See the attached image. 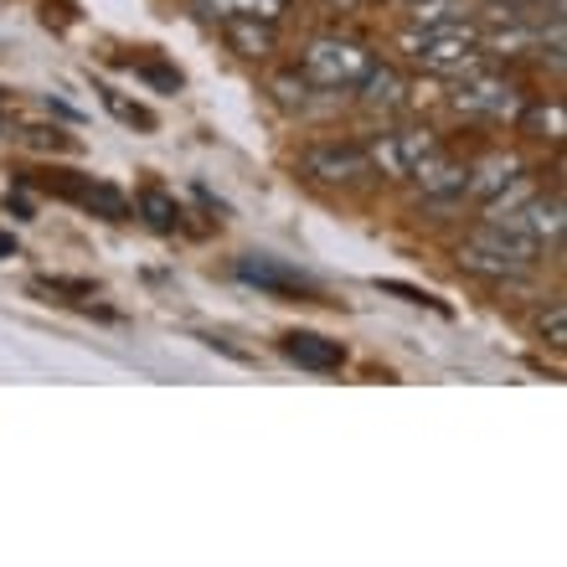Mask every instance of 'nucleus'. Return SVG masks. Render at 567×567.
<instances>
[{"mask_svg": "<svg viewBox=\"0 0 567 567\" xmlns=\"http://www.w3.org/2000/svg\"><path fill=\"white\" fill-rule=\"evenodd\" d=\"M408 58L419 62V68H429V73H475L480 62H485V47H480V37L470 27H429V31H408L403 37Z\"/></svg>", "mask_w": 567, "mask_h": 567, "instance_id": "1", "label": "nucleus"}, {"mask_svg": "<svg viewBox=\"0 0 567 567\" xmlns=\"http://www.w3.org/2000/svg\"><path fill=\"white\" fill-rule=\"evenodd\" d=\"M537 254L542 248L511 238V233H501L495 223H480L475 238L460 248V264L470 274H485V279H526V274L537 269Z\"/></svg>", "mask_w": 567, "mask_h": 567, "instance_id": "2", "label": "nucleus"}, {"mask_svg": "<svg viewBox=\"0 0 567 567\" xmlns=\"http://www.w3.org/2000/svg\"><path fill=\"white\" fill-rule=\"evenodd\" d=\"M372 52L361 42H346V37H315L305 47V83L310 89H357L361 78L372 73Z\"/></svg>", "mask_w": 567, "mask_h": 567, "instance_id": "3", "label": "nucleus"}, {"mask_svg": "<svg viewBox=\"0 0 567 567\" xmlns=\"http://www.w3.org/2000/svg\"><path fill=\"white\" fill-rule=\"evenodd\" d=\"M485 223H495L501 233H511V238H522L532 243V248H547V243H563V196H542L532 192L522 202V207H511V212H495V217H485Z\"/></svg>", "mask_w": 567, "mask_h": 567, "instance_id": "4", "label": "nucleus"}, {"mask_svg": "<svg viewBox=\"0 0 567 567\" xmlns=\"http://www.w3.org/2000/svg\"><path fill=\"white\" fill-rule=\"evenodd\" d=\"M299 171L320 186H357V181L377 176L372 161H367V145H351V140H326V145H310L299 155Z\"/></svg>", "mask_w": 567, "mask_h": 567, "instance_id": "5", "label": "nucleus"}, {"mask_svg": "<svg viewBox=\"0 0 567 567\" xmlns=\"http://www.w3.org/2000/svg\"><path fill=\"white\" fill-rule=\"evenodd\" d=\"M433 150H439V135H433V130H392V135L367 145V161H372V171H382V176L408 181L419 171V161H429Z\"/></svg>", "mask_w": 567, "mask_h": 567, "instance_id": "6", "label": "nucleus"}, {"mask_svg": "<svg viewBox=\"0 0 567 567\" xmlns=\"http://www.w3.org/2000/svg\"><path fill=\"white\" fill-rule=\"evenodd\" d=\"M454 109L475 114V120H511L522 109V89L511 78H491V73H464V83L454 89Z\"/></svg>", "mask_w": 567, "mask_h": 567, "instance_id": "7", "label": "nucleus"}, {"mask_svg": "<svg viewBox=\"0 0 567 567\" xmlns=\"http://www.w3.org/2000/svg\"><path fill=\"white\" fill-rule=\"evenodd\" d=\"M238 279L264 289V295H279V299H320V284H315L310 274H299V269L279 264V258H264V254L238 258Z\"/></svg>", "mask_w": 567, "mask_h": 567, "instance_id": "8", "label": "nucleus"}, {"mask_svg": "<svg viewBox=\"0 0 567 567\" xmlns=\"http://www.w3.org/2000/svg\"><path fill=\"white\" fill-rule=\"evenodd\" d=\"M408 181H413L429 202H454V196H464V186H470V165L454 161V155L439 145L429 161H419V171H413Z\"/></svg>", "mask_w": 567, "mask_h": 567, "instance_id": "9", "label": "nucleus"}, {"mask_svg": "<svg viewBox=\"0 0 567 567\" xmlns=\"http://www.w3.org/2000/svg\"><path fill=\"white\" fill-rule=\"evenodd\" d=\"M279 351L295 361V367H305V372H341V367H346V346L341 341H326V336H310V330L284 336Z\"/></svg>", "mask_w": 567, "mask_h": 567, "instance_id": "10", "label": "nucleus"}, {"mask_svg": "<svg viewBox=\"0 0 567 567\" xmlns=\"http://www.w3.org/2000/svg\"><path fill=\"white\" fill-rule=\"evenodd\" d=\"M295 0H192V11L202 21H274L279 27V16L289 11Z\"/></svg>", "mask_w": 567, "mask_h": 567, "instance_id": "11", "label": "nucleus"}, {"mask_svg": "<svg viewBox=\"0 0 567 567\" xmlns=\"http://www.w3.org/2000/svg\"><path fill=\"white\" fill-rule=\"evenodd\" d=\"M62 192L73 196V202H83V207H93L99 217H109V223H130V202H124V192H114V186H104V181H68Z\"/></svg>", "mask_w": 567, "mask_h": 567, "instance_id": "12", "label": "nucleus"}, {"mask_svg": "<svg viewBox=\"0 0 567 567\" xmlns=\"http://www.w3.org/2000/svg\"><path fill=\"white\" fill-rule=\"evenodd\" d=\"M357 89H361V104L367 109H403L408 104V83L392 73V68H377V62H372V73L361 78Z\"/></svg>", "mask_w": 567, "mask_h": 567, "instance_id": "13", "label": "nucleus"}, {"mask_svg": "<svg viewBox=\"0 0 567 567\" xmlns=\"http://www.w3.org/2000/svg\"><path fill=\"white\" fill-rule=\"evenodd\" d=\"M522 165H516V155H485V161L470 171V186H464V196H480V202H491L501 186H506L511 176H516Z\"/></svg>", "mask_w": 567, "mask_h": 567, "instance_id": "14", "label": "nucleus"}, {"mask_svg": "<svg viewBox=\"0 0 567 567\" xmlns=\"http://www.w3.org/2000/svg\"><path fill=\"white\" fill-rule=\"evenodd\" d=\"M227 42L238 47L243 58H269L279 31H274V21H227Z\"/></svg>", "mask_w": 567, "mask_h": 567, "instance_id": "15", "label": "nucleus"}, {"mask_svg": "<svg viewBox=\"0 0 567 567\" xmlns=\"http://www.w3.org/2000/svg\"><path fill=\"white\" fill-rule=\"evenodd\" d=\"M135 212L145 217L155 233H176L181 227V207H176V196L161 192V186H145V192L135 196Z\"/></svg>", "mask_w": 567, "mask_h": 567, "instance_id": "16", "label": "nucleus"}, {"mask_svg": "<svg viewBox=\"0 0 567 567\" xmlns=\"http://www.w3.org/2000/svg\"><path fill=\"white\" fill-rule=\"evenodd\" d=\"M413 27H470V0H413Z\"/></svg>", "mask_w": 567, "mask_h": 567, "instance_id": "17", "label": "nucleus"}, {"mask_svg": "<svg viewBox=\"0 0 567 567\" xmlns=\"http://www.w3.org/2000/svg\"><path fill=\"white\" fill-rule=\"evenodd\" d=\"M516 120H522V130H532V140H563L567 135L563 104H526V109H516Z\"/></svg>", "mask_w": 567, "mask_h": 567, "instance_id": "18", "label": "nucleus"}, {"mask_svg": "<svg viewBox=\"0 0 567 567\" xmlns=\"http://www.w3.org/2000/svg\"><path fill=\"white\" fill-rule=\"evenodd\" d=\"M537 330H542V341H547V346H563L567 341V310H563V299H557L553 310H542Z\"/></svg>", "mask_w": 567, "mask_h": 567, "instance_id": "19", "label": "nucleus"}, {"mask_svg": "<svg viewBox=\"0 0 567 567\" xmlns=\"http://www.w3.org/2000/svg\"><path fill=\"white\" fill-rule=\"evenodd\" d=\"M104 104L114 109V114H120L124 124H140V130H155V114H150V109H140V104H124L120 93H104Z\"/></svg>", "mask_w": 567, "mask_h": 567, "instance_id": "20", "label": "nucleus"}, {"mask_svg": "<svg viewBox=\"0 0 567 567\" xmlns=\"http://www.w3.org/2000/svg\"><path fill=\"white\" fill-rule=\"evenodd\" d=\"M326 6H330V11H357L361 0H326Z\"/></svg>", "mask_w": 567, "mask_h": 567, "instance_id": "21", "label": "nucleus"}, {"mask_svg": "<svg viewBox=\"0 0 567 567\" xmlns=\"http://www.w3.org/2000/svg\"><path fill=\"white\" fill-rule=\"evenodd\" d=\"M0 254H16V243H11V238H0Z\"/></svg>", "mask_w": 567, "mask_h": 567, "instance_id": "22", "label": "nucleus"}]
</instances>
